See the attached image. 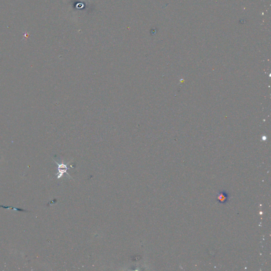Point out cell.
<instances>
[{
  "label": "cell",
  "mask_w": 271,
  "mask_h": 271,
  "mask_svg": "<svg viewBox=\"0 0 271 271\" xmlns=\"http://www.w3.org/2000/svg\"><path fill=\"white\" fill-rule=\"evenodd\" d=\"M229 198V195H228V193L225 191H222L218 195L217 200L219 202L225 204L228 201Z\"/></svg>",
  "instance_id": "cell-1"
},
{
  "label": "cell",
  "mask_w": 271,
  "mask_h": 271,
  "mask_svg": "<svg viewBox=\"0 0 271 271\" xmlns=\"http://www.w3.org/2000/svg\"><path fill=\"white\" fill-rule=\"evenodd\" d=\"M58 165V171H59V175L58 176V179H59L64 173H67V166L64 164Z\"/></svg>",
  "instance_id": "cell-2"
},
{
  "label": "cell",
  "mask_w": 271,
  "mask_h": 271,
  "mask_svg": "<svg viewBox=\"0 0 271 271\" xmlns=\"http://www.w3.org/2000/svg\"><path fill=\"white\" fill-rule=\"evenodd\" d=\"M0 207L1 208H3L4 209H12V210H17V211H22V212H29L27 210H23V209H19V208H15V207H12V206H0Z\"/></svg>",
  "instance_id": "cell-3"
}]
</instances>
